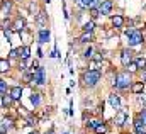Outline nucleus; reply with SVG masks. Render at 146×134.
<instances>
[{
    "instance_id": "obj_1",
    "label": "nucleus",
    "mask_w": 146,
    "mask_h": 134,
    "mask_svg": "<svg viewBox=\"0 0 146 134\" xmlns=\"http://www.w3.org/2000/svg\"><path fill=\"white\" fill-rule=\"evenodd\" d=\"M99 80H100V71H99V70H88V71L83 75V83H85L87 87H95Z\"/></svg>"
},
{
    "instance_id": "obj_2",
    "label": "nucleus",
    "mask_w": 146,
    "mask_h": 134,
    "mask_svg": "<svg viewBox=\"0 0 146 134\" xmlns=\"http://www.w3.org/2000/svg\"><path fill=\"white\" fill-rule=\"evenodd\" d=\"M114 85H115V88H121V90L127 88V87L131 85V75H129L127 71H122V73H119V75L115 76V82H114Z\"/></svg>"
},
{
    "instance_id": "obj_3",
    "label": "nucleus",
    "mask_w": 146,
    "mask_h": 134,
    "mask_svg": "<svg viewBox=\"0 0 146 134\" xmlns=\"http://www.w3.org/2000/svg\"><path fill=\"white\" fill-rule=\"evenodd\" d=\"M126 36L129 39V46H138L143 41V34L139 33V31H136V29H127L126 31Z\"/></svg>"
},
{
    "instance_id": "obj_4",
    "label": "nucleus",
    "mask_w": 146,
    "mask_h": 134,
    "mask_svg": "<svg viewBox=\"0 0 146 134\" xmlns=\"http://www.w3.org/2000/svg\"><path fill=\"white\" fill-rule=\"evenodd\" d=\"M33 80H34V83H37V85H42L44 83V68L37 66L36 70H33Z\"/></svg>"
},
{
    "instance_id": "obj_5",
    "label": "nucleus",
    "mask_w": 146,
    "mask_h": 134,
    "mask_svg": "<svg viewBox=\"0 0 146 134\" xmlns=\"http://www.w3.org/2000/svg\"><path fill=\"white\" fill-rule=\"evenodd\" d=\"M99 10H100V14H102V15H107V14H110V10H112V2H110V0H104V2L100 3Z\"/></svg>"
},
{
    "instance_id": "obj_6",
    "label": "nucleus",
    "mask_w": 146,
    "mask_h": 134,
    "mask_svg": "<svg viewBox=\"0 0 146 134\" xmlns=\"http://www.w3.org/2000/svg\"><path fill=\"white\" fill-rule=\"evenodd\" d=\"M131 58H133V53H131L129 49H124V51L121 53V61H122L124 66H127V65L131 63Z\"/></svg>"
},
{
    "instance_id": "obj_7",
    "label": "nucleus",
    "mask_w": 146,
    "mask_h": 134,
    "mask_svg": "<svg viewBox=\"0 0 146 134\" xmlns=\"http://www.w3.org/2000/svg\"><path fill=\"white\" fill-rule=\"evenodd\" d=\"M126 119H127V114L124 112V110H117V114H115V124L117 126H122L124 122H126Z\"/></svg>"
},
{
    "instance_id": "obj_8",
    "label": "nucleus",
    "mask_w": 146,
    "mask_h": 134,
    "mask_svg": "<svg viewBox=\"0 0 146 134\" xmlns=\"http://www.w3.org/2000/svg\"><path fill=\"white\" fill-rule=\"evenodd\" d=\"M109 103L112 105V109H115V110H119V109H121V99H119L115 94L109 95Z\"/></svg>"
},
{
    "instance_id": "obj_9",
    "label": "nucleus",
    "mask_w": 146,
    "mask_h": 134,
    "mask_svg": "<svg viewBox=\"0 0 146 134\" xmlns=\"http://www.w3.org/2000/svg\"><path fill=\"white\" fill-rule=\"evenodd\" d=\"M12 127V119L10 117H3L2 119V127H0V133L5 134L7 133V129H10Z\"/></svg>"
},
{
    "instance_id": "obj_10",
    "label": "nucleus",
    "mask_w": 146,
    "mask_h": 134,
    "mask_svg": "<svg viewBox=\"0 0 146 134\" xmlns=\"http://www.w3.org/2000/svg\"><path fill=\"white\" fill-rule=\"evenodd\" d=\"M10 95H12L14 100H19V99L22 97V87H14V88H10Z\"/></svg>"
},
{
    "instance_id": "obj_11",
    "label": "nucleus",
    "mask_w": 146,
    "mask_h": 134,
    "mask_svg": "<svg viewBox=\"0 0 146 134\" xmlns=\"http://www.w3.org/2000/svg\"><path fill=\"white\" fill-rule=\"evenodd\" d=\"M37 39H39V42H41V44H42V42H48V41H49V31L41 29L39 34H37Z\"/></svg>"
},
{
    "instance_id": "obj_12",
    "label": "nucleus",
    "mask_w": 146,
    "mask_h": 134,
    "mask_svg": "<svg viewBox=\"0 0 146 134\" xmlns=\"http://www.w3.org/2000/svg\"><path fill=\"white\" fill-rule=\"evenodd\" d=\"M75 2L80 9H92L94 5V0H75Z\"/></svg>"
},
{
    "instance_id": "obj_13",
    "label": "nucleus",
    "mask_w": 146,
    "mask_h": 134,
    "mask_svg": "<svg viewBox=\"0 0 146 134\" xmlns=\"http://www.w3.org/2000/svg\"><path fill=\"white\" fill-rule=\"evenodd\" d=\"M134 129L138 131V134H141V133H145V122L141 121V117H138L136 121H134Z\"/></svg>"
},
{
    "instance_id": "obj_14",
    "label": "nucleus",
    "mask_w": 146,
    "mask_h": 134,
    "mask_svg": "<svg viewBox=\"0 0 146 134\" xmlns=\"http://www.w3.org/2000/svg\"><path fill=\"white\" fill-rule=\"evenodd\" d=\"M24 27H26V22H24V19H17L15 22H14V27L12 29H15V31H24Z\"/></svg>"
},
{
    "instance_id": "obj_15",
    "label": "nucleus",
    "mask_w": 146,
    "mask_h": 134,
    "mask_svg": "<svg viewBox=\"0 0 146 134\" xmlns=\"http://www.w3.org/2000/svg\"><path fill=\"white\" fill-rule=\"evenodd\" d=\"M12 100H14V99H12V95H10V94H9V95H7V94H3V95H2V107H3V109H5V107H9V105L12 103Z\"/></svg>"
},
{
    "instance_id": "obj_16",
    "label": "nucleus",
    "mask_w": 146,
    "mask_h": 134,
    "mask_svg": "<svg viewBox=\"0 0 146 134\" xmlns=\"http://www.w3.org/2000/svg\"><path fill=\"white\" fill-rule=\"evenodd\" d=\"M12 9V3L10 0H2V14H9Z\"/></svg>"
},
{
    "instance_id": "obj_17",
    "label": "nucleus",
    "mask_w": 146,
    "mask_h": 134,
    "mask_svg": "<svg viewBox=\"0 0 146 134\" xmlns=\"http://www.w3.org/2000/svg\"><path fill=\"white\" fill-rule=\"evenodd\" d=\"M143 90H145V82H138V83L133 85V92L134 94H143Z\"/></svg>"
},
{
    "instance_id": "obj_18",
    "label": "nucleus",
    "mask_w": 146,
    "mask_h": 134,
    "mask_svg": "<svg viewBox=\"0 0 146 134\" xmlns=\"http://www.w3.org/2000/svg\"><path fill=\"white\" fill-rule=\"evenodd\" d=\"M36 22L39 24V27H44V26H46V15H44V12H41V14L37 15Z\"/></svg>"
},
{
    "instance_id": "obj_19",
    "label": "nucleus",
    "mask_w": 146,
    "mask_h": 134,
    "mask_svg": "<svg viewBox=\"0 0 146 134\" xmlns=\"http://www.w3.org/2000/svg\"><path fill=\"white\" fill-rule=\"evenodd\" d=\"M122 22H124V19H122L121 15H114V17H112V24H114L115 27H121Z\"/></svg>"
},
{
    "instance_id": "obj_20",
    "label": "nucleus",
    "mask_w": 146,
    "mask_h": 134,
    "mask_svg": "<svg viewBox=\"0 0 146 134\" xmlns=\"http://www.w3.org/2000/svg\"><path fill=\"white\" fill-rule=\"evenodd\" d=\"M29 54H31V49H29V48H27V46H24V48H22V49H21V58H22V60H24V61H26V60H27V58H29Z\"/></svg>"
},
{
    "instance_id": "obj_21",
    "label": "nucleus",
    "mask_w": 146,
    "mask_h": 134,
    "mask_svg": "<svg viewBox=\"0 0 146 134\" xmlns=\"http://www.w3.org/2000/svg\"><path fill=\"white\" fill-rule=\"evenodd\" d=\"M31 103H33L34 107L41 103V97H39V94H33V95H31Z\"/></svg>"
},
{
    "instance_id": "obj_22",
    "label": "nucleus",
    "mask_w": 146,
    "mask_h": 134,
    "mask_svg": "<svg viewBox=\"0 0 146 134\" xmlns=\"http://www.w3.org/2000/svg\"><path fill=\"white\" fill-rule=\"evenodd\" d=\"M88 41H92V33H85L80 37V42H88Z\"/></svg>"
},
{
    "instance_id": "obj_23",
    "label": "nucleus",
    "mask_w": 146,
    "mask_h": 134,
    "mask_svg": "<svg viewBox=\"0 0 146 134\" xmlns=\"http://www.w3.org/2000/svg\"><path fill=\"white\" fill-rule=\"evenodd\" d=\"M9 66H10V65H9V61L0 60V71H2V73H3V71H7V70H9Z\"/></svg>"
},
{
    "instance_id": "obj_24",
    "label": "nucleus",
    "mask_w": 146,
    "mask_h": 134,
    "mask_svg": "<svg viewBox=\"0 0 146 134\" xmlns=\"http://www.w3.org/2000/svg\"><path fill=\"white\" fill-rule=\"evenodd\" d=\"M83 31H85V33H92V31H94V22H92V21L87 22V24L83 26Z\"/></svg>"
},
{
    "instance_id": "obj_25",
    "label": "nucleus",
    "mask_w": 146,
    "mask_h": 134,
    "mask_svg": "<svg viewBox=\"0 0 146 134\" xmlns=\"http://www.w3.org/2000/svg\"><path fill=\"white\" fill-rule=\"evenodd\" d=\"M136 65H138V68H141V70H143V68L146 66V60H145V58H138V60H136Z\"/></svg>"
},
{
    "instance_id": "obj_26",
    "label": "nucleus",
    "mask_w": 146,
    "mask_h": 134,
    "mask_svg": "<svg viewBox=\"0 0 146 134\" xmlns=\"http://www.w3.org/2000/svg\"><path fill=\"white\" fill-rule=\"evenodd\" d=\"M95 133L97 134H104L106 133V126H104V124H99V126L95 127Z\"/></svg>"
},
{
    "instance_id": "obj_27",
    "label": "nucleus",
    "mask_w": 146,
    "mask_h": 134,
    "mask_svg": "<svg viewBox=\"0 0 146 134\" xmlns=\"http://www.w3.org/2000/svg\"><path fill=\"white\" fill-rule=\"evenodd\" d=\"M0 92H2V95L7 94V83H5L3 80H0Z\"/></svg>"
},
{
    "instance_id": "obj_28",
    "label": "nucleus",
    "mask_w": 146,
    "mask_h": 134,
    "mask_svg": "<svg viewBox=\"0 0 146 134\" xmlns=\"http://www.w3.org/2000/svg\"><path fill=\"white\" fill-rule=\"evenodd\" d=\"M19 53H21V49H12L9 56H10V58H17V56H19Z\"/></svg>"
},
{
    "instance_id": "obj_29",
    "label": "nucleus",
    "mask_w": 146,
    "mask_h": 134,
    "mask_svg": "<svg viewBox=\"0 0 146 134\" xmlns=\"http://www.w3.org/2000/svg\"><path fill=\"white\" fill-rule=\"evenodd\" d=\"M99 124H100V122H99V121H95V119H94V121H90V122H88V126H90V127H92V129H95V127H97V126H99Z\"/></svg>"
},
{
    "instance_id": "obj_30",
    "label": "nucleus",
    "mask_w": 146,
    "mask_h": 134,
    "mask_svg": "<svg viewBox=\"0 0 146 134\" xmlns=\"http://www.w3.org/2000/svg\"><path fill=\"white\" fill-rule=\"evenodd\" d=\"M138 102H139V103H146V95H145V94H139V97H138Z\"/></svg>"
},
{
    "instance_id": "obj_31",
    "label": "nucleus",
    "mask_w": 146,
    "mask_h": 134,
    "mask_svg": "<svg viewBox=\"0 0 146 134\" xmlns=\"http://www.w3.org/2000/svg\"><path fill=\"white\" fill-rule=\"evenodd\" d=\"M83 56H85V58H90V56H92V48H88V49L83 53Z\"/></svg>"
},
{
    "instance_id": "obj_32",
    "label": "nucleus",
    "mask_w": 146,
    "mask_h": 134,
    "mask_svg": "<svg viewBox=\"0 0 146 134\" xmlns=\"http://www.w3.org/2000/svg\"><path fill=\"white\" fill-rule=\"evenodd\" d=\"M139 117H141V121L145 122V126H146V109L143 110V112H141V115H139Z\"/></svg>"
},
{
    "instance_id": "obj_33",
    "label": "nucleus",
    "mask_w": 146,
    "mask_h": 134,
    "mask_svg": "<svg viewBox=\"0 0 146 134\" xmlns=\"http://www.w3.org/2000/svg\"><path fill=\"white\" fill-rule=\"evenodd\" d=\"M3 36L7 37V41H10V31H7V29H3Z\"/></svg>"
},
{
    "instance_id": "obj_34",
    "label": "nucleus",
    "mask_w": 146,
    "mask_h": 134,
    "mask_svg": "<svg viewBox=\"0 0 146 134\" xmlns=\"http://www.w3.org/2000/svg\"><path fill=\"white\" fill-rule=\"evenodd\" d=\"M143 82L146 83V71H143Z\"/></svg>"
},
{
    "instance_id": "obj_35",
    "label": "nucleus",
    "mask_w": 146,
    "mask_h": 134,
    "mask_svg": "<svg viewBox=\"0 0 146 134\" xmlns=\"http://www.w3.org/2000/svg\"><path fill=\"white\" fill-rule=\"evenodd\" d=\"M31 134H37V133H36V131H34V133H31Z\"/></svg>"
},
{
    "instance_id": "obj_36",
    "label": "nucleus",
    "mask_w": 146,
    "mask_h": 134,
    "mask_svg": "<svg viewBox=\"0 0 146 134\" xmlns=\"http://www.w3.org/2000/svg\"><path fill=\"white\" fill-rule=\"evenodd\" d=\"M141 134H146V133H141Z\"/></svg>"
}]
</instances>
